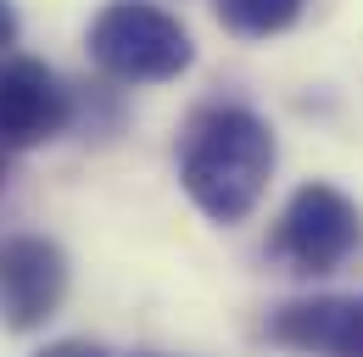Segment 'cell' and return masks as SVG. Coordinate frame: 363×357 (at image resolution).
I'll return each instance as SVG.
<instances>
[{
	"label": "cell",
	"mask_w": 363,
	"mask_h": 357,
	"mask_svg": "<svg viewBox=\"0 0 363 357\" xmlns=\"http://www.w3.org/2000/svg\"><path fill=\"white\" fill-rule=\"evenodd\" d=\"M73 95L34 56H0V151H28L67 129Z\"/></svg>",
	"instance_id": "5"
},
{
	"label": "cell",
	"mask_w": 363,
	"mask_h": 357,
	"mask_svg": "<svg viewBox=\"0 0 363 357\" xmlns=\"http://www.w3.org/2000/svg\"><path fill=\"white\" fill-rule=\"evenodd\" d=\"M40 357H112V352L95 346V341H56V346H45Z\"/></svg>",
	"instance_id": "8"
},
{
	"label": "cell",
	"mask_w": 363,
	"mask_h": 357,
	"mask_svg": "<svg viewBox=\"0 0 363 357\" xmlns=\"http://www.w3.org/2000/svg\"><path fill=\"white\" fill-rule=\"evenodd\" d=\"M363 246V212L358 201L335 184H302L274 229V251L296 273H335L358 257Z\"/></svg>",
	"instance_id": "3"
},
{
	"label": "cell",
	"mask_w": 363,
	"mask_h": 357,
	"mask_svg": "<svg viewBox=\"0 0 363 357\" xmlns=\"http://www.w3.org/2000/svg\"><path fill=\"white\" fill-rule=\"evenodd\" d=\"M67 296V257L45 234H11L0 240V324L6 329H40L56 318Z\"/></svg>",
	"instance_id": "4"
},
{
	"label": "cell",
	"mask_w": 363,
	"mask_h": 357,
	"mask_svg": "<svg viewBox=\"0 0 363 357\" xmlns=\"http://www.w3.org/2000/svg\"><path fill=\"white\" fill-rule=\"evenodd\" d=\"M269 341L313 357H363V302L358 296H313L269 318Z\"/></svg>",
	"instance_id": "6"
},
{
	"label": "cell",
	"mask_w": 363,
	"mask_h": 357,
	"mask_svg": "<svg viewBox=\"0 0 363 357\" xmlns=\"http://www.w3.org/2000/svg\"><path fill=\"white\" fill-rule=\"evenodd\" d=\"M6 45H17V6L11 0H0V50Z\"/></svg>",
	"instance_id": "9"
},
{
	"label": "cell",
	"mask_w": 363,
	"mask_h": 357,
	"mask_svg": "<svg viewBox=\"0 0 363 357\" xmlns=\"http://www.w3.org/2000/svg\"><path fill=\"white\" fill-rule=\"evenodd\" d=\"M90 56L118 84H162L196 62V45L174 11L151 0H112L90 23Z\"/></svg>",
	"instance_id": "2"
},
{
	"label": "cell",
	"mask_w": 363,
	"mask_h": 357,
	"mask_svg": "<svg viewBox=\"0 0 363 357\" xmlns=\"http://www.w3.org/2000/svg\"><path fill=\"white\" fill-rule=\"evenodd\" d=\"M302 6L308 0H218V23L240 40H269L302 17Z\"/></svg>",
	"instance_id": "7"
},
{
	"label": "cell",
	"mask_w": 363,
	"mask_h": 357,
	"mask_svg": "<svg viewBox=\"0 0 363 357\" xmlns=\"http://www.w3.org/2000/svg\"><path fill=\"white\" fill-rule=\"evenodd\" d=\"M0 184H6V157H0Z\"/></svg>",
	"instance_id": "10"
},
{
	"label": "cell",
	"mask_w": 363,
	"mask_h": 357,
	"mask_svg": "<svg viewBox=\"0 0 363 357\" xmlns=\"http://www.w3.org/2000/svg\"><path fill=\"white\" fill-rule=\"evenodd\" d=\"M140 357H162V352H140Z\"/></svg>",
	"instance_id": "11"
},
{
	"label": "cell",
	"mask_w": 363,
	"mask_h": 357,
	"mask_svg": "<svg viewBox=\"0 0 363 357\" xmlns=\"http://www.w3.org/2000/svg\"><path fill=\"white\" fill-rule=\"evenodd\" d=\"M274 174V134L246 106H207L179 140V178L213 223H240Z\"/></svg>",
	"instance_id": "1"
}]
</instances>
